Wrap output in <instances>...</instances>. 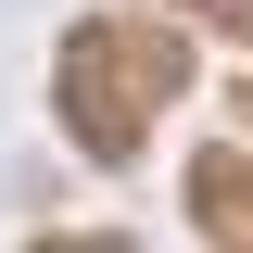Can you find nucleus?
Segmentation results:
<instances>
[{"instance_id": "1", "label": "nucleus", "mask_w": 253, "mask_h": 253, "mask_svg": "<svg viewBox=\"0 0 253 253\" xmlns=\"http://www.w3.org/2000/svg\"><path fill=\"white\" fill-rule=\"evenodd\" d=\"M63 114H76V139H101V152L139 139V101L114 89V26H76L63 38Z\"/></svg>"}, {"instance_id": "2", "label": "nucleus", "mask_w": 253, "mask_h": 253, "mask_svg": "<svg viewBox=\"0 0 253 253\" xmlns=\"http://www.w3.org/2000/svg\"><path fill=\"white\" fill-rule=\"evenodd\" d=\"M38 253H126V241H38Z\"/></svg>"}]
</instances>
